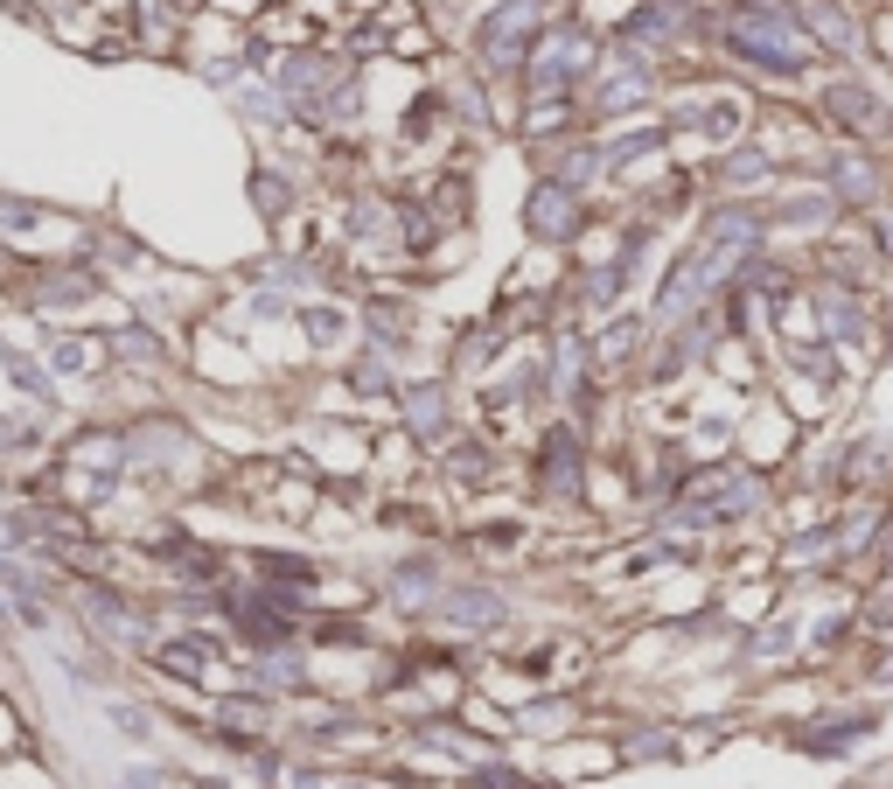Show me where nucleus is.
<instances>
[{
	"instance_id": "3",
	"label": "nucleus",
	"mask_w": 893,
	"mask_h": 789,
	"mask_svg": "<svg viewBox=\"0 0 893 789\" xmlns=\"http://www.w3.org/2000/svg\"><path fill=\"white\" fill-rule=\"evenodd\" d=\"M580 224H587L580 189H572V182H551V175H538V182H531V196H523V231H531V245L559 252V245H572V238H580Z\"/></svg>"
},
{
	"instance_id": "2",
	"label": "nucleus",
	"mask_w": 893,
	"mask_h": 789,
	"mask_svg": "<svg viewBox=\"0 0 893 789\" xmlns=\"http://www.w3.org/2000/svg\"><path fill=\"white\" fill-rule=\"evenodd\" d=\"M294 335H301L307 363L322 371V363H335L356 343V301L350 294H307V301H294Z\"/></svg>"
},
{
	"instance_id": "4",
	"label": "nucleus",
	"mask_w": 893,
	"mask_h": 789,
	"mask_svg": "<svg viewBox=\"0 0 893 789\" xmlns=\"http://www.w3.org/2000/svg\"><path fill=\"white\" fill-rule=\"evenodd\" d=\"M531 496L538 504H572L580 496V434L572 427H544L531 447Z\"/></svg>"
},
{
	"instance_id": "1",
	"label": "nucleus",
	"mask_w": 893,
	"mask_h": 789,
	"mask_svg": "<svg viewBox=\"0 0 893 789\" xmlns=\"http://www.w3.org/2000/svg\"><path fill=\"white\" fill-rule=\"evenodd\" d=\"M384 419H391V427H399L412 447H426V455H433V447L468 419V384H454V378L440 371V363H419V371L399 378V391H391V412H384Z\"/></svg>"
}]
</instances>
